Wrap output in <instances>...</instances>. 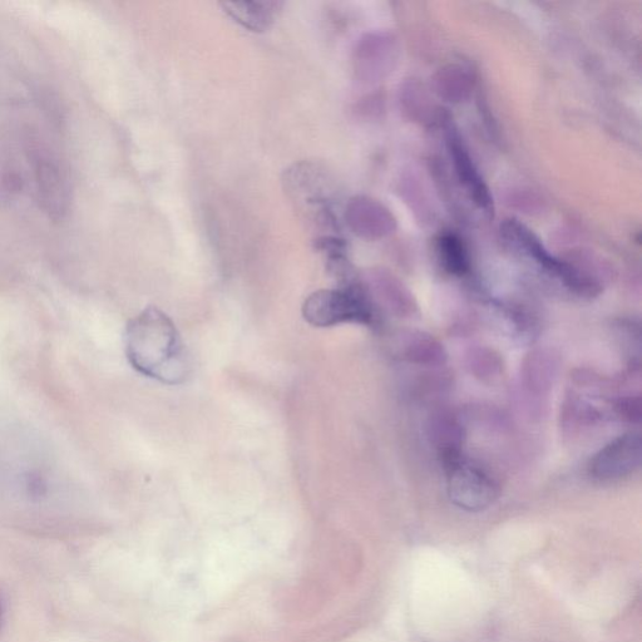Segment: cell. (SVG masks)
<instances>
[{"label":"cell","mask_w":642,"mask_h":642,"mask_svg":"<svg viewBox=\"0 0 642 642\" xmlns=\"http://www.w3.org/2000/svg\"><path fill=\"white\" fill-rule=\"evenodd\" d=\"M128 362L145 377L179 384L189 373L184 343L174 321L157 308H147L128 323Z\"/></svg>","instance_id":"obj_1"},{"label":"cell","mask_w":642,"mask_h":642,"mask_svg":"<svg viewBox=\"0 0 642 642\" xmlns=\"http://www.w3.org/2000/svg\"><path fill=\"white\" fill-rule=\"evenodd\" d=\"M303 315L309 324L318 328L344 323L370 325L374 321V310L367 293L352 281L338 289L315 291L305 300Z\"/></svg>","instance_id":"obj_2"},{"label":"cell","mask_w":642,"mask_h":642,"mask_svg":"<svg viewBox=\"0 0 642 642\" xmlns=\"http://www.w3.org/2000/svg\"><path fill=\"white\" fill-rule=\"evenodd\" d=\"M443 464L448 496L454 505L467 512H481L496 502L498 486L485 469L467 461L462 454L443 459Z\"/></svg>","instance_id":"obj_3"},{"label":"cell","mask_w":642,"mask_h":642,"mask_svg":"<svg viewBox=\"0 0 642 642\" xmlns=\"http://www.w3.org/2000/svg\"><path fill=\"white\" fill-rule=\"evenodd\" d=\"M503 236L512 245L535 260L541 268L560 279L567 288L584 296H594L600 293V285L594 279L581 273L574 265L565 263L548 253L541 240L521 222L508 220L502 227Z\"/></svg>","instance_id":"obj_4"},{"label":"cell","mask_w":642,"mask_h":642,"mask_svg":"<svg viewBox=\"0 0 642 642\" xmlns=\"http://www.w3.org/2000/svg\"><path fill=\"white\" fill-rule=\"evenodd\" d=\"M641 458L640 434L626 433L595 454L590 463V473L599 481H616L634 473L640 467Z\"/></svg>","instance_id":"obj_5"},{"label":"cell","mask_w":642,"mask_h":642,"mask_svg":"<svg viewBox=\"0 0 642 642\" xmlns=\"http://www.w3.org/2000/svg\"><path fill=\"white\" fill-rule=\"evenodd\" d=\"M285 189L295 201H304L323 211L329 210L332 180L320 166L303 162L286 171Z\"/></svg>","instance_id":"obj_6"},{"label":"cell","mask_w":642,"mask_h":642,"mask_svg":"<svg viewBox=\"0 0 642 642\" xmlns=\"http://www.w3.org/2000/svg\"><path fill=\"white\" fill-rule=\"evenodd\" d=\"M447 143L459 181L466 187L469 196L479 209L487 214H493V200L490 190L479 175L461 138L456 132L449 130Z\"/></svg>","instance_id":"obj_7"},{"label":"cell","mask_w":642,"mask_h":642,"mask_svg":"<svg viewBox=\"0 0 642 642\" xmlns=\"http://www.w3.org/2000/svg\"><path fill=\"white\" fill-rule=\"evenodd\" d=\"M226 14L253 32H264L273 24L283 4L279 2L222 3Z\"/></svg>","instance_id":"obj_8"},{"label":"cell","mask_w":642,"mask_h":642,"mask_svg":"<svg viewBox=\"0 0 642 642\" xmlns=\"http://www.w3.org/2000/svg\"><path fill=\"white\" fill-rule=\"evenodd\" d=\"M429 437L441 453L442 459L459 456L466 439V432L456 419L449 413H438L429 422Z\"/></svg>","instance_id":"obj_9"},{"label":"cell","mask_w":642,"mask_h":642,"mask_svg":"<svg viewBox=\"0 0 642 642\" xmlns=\"http://www.w3.org/2000/svg\"><path fill=\"white\" fill-rule=\"evenodd\" d=\"M350 229L363 237H375L384 231V211L375 202L363 197L353 199L345 214Z\"/></svg>","instance_id":"obj_10"},{"label":"cell","mask_w":642,"mask_h":642,"mask_svg":"<svg viewBox=\"0 0 642 642\" xmlns=\"http://www.w3.org/2000/svg\"><path fill=\"white\" fill-rule=\"evenodd\" d=\"M557 364L555 357L546 352H535L523 365V384L531 393L543 394L551 388Z\"/></svg>","instance_id":"obj_11"},{"label":"cell","mask_w":642,"mask_h":642,"mask_svg":"<svg viewBox=\"0 0 642 642\" xmlns=\"http://www.w3.org/2000/svg\"><path fill=\"white\" fill-rule=\"evenodd\" d=\"M404 354L409 362L426 367H441L447 362V353L443 345L431 335L424 333L409 335Z\"/></svg>","instance_id":"obj_12"},{"label":"cell","mask_w":642,"mask_h":642,"mask_svg":"<svg viewBox=\"0 0 642 642\" xmlns=\"http://www.w3.org/2000/svg\"><path fill=\"white\" fill-rule=\"evenodd\" d=\"M438 253L443 268L453 275L462 276L469 270L466 246L456 235L447 234L438 240Z\"/></svg>","instance_id":"obj_13"},{"label":"cell","mask_w":642,"mask_h":642,"mask_svg":"<svg viewBox=\"0 0 642 642\" xmlns=\"http://www.w3.org/2000/svg\"><path fill=\"white\" fill-rule=\"evenodd\" d=\"M469 359V368L478 378H495L501 372V360L490 350H473Z\"/></svg>","instance_id":"obj_14"},{"label":"cell","mask_w":642,"mask_h":642,"mask_svg":"<svg viewBox=\"0 0 642 642\" xmlns=\"http://www.w3.org/2000/svg\"><path fill=\"white\" fill-rule=\"evenodd\" d=\"M616 412L622 419L631 423L640 422L641 400L640 397L621 398L616 403Z\"/></svg>","instance_id":"obj_15"},{"label":"cell","mask_w":642,"mask_h":642,"mask_svg":"<svg viewBox=\"0 0 642 642\" xmlns=\"http://www.w3.org/2000/svg\"><path fill=\"white\" fill-rule=\"evenodd\" d=\"M0 615H2V606H0Z\"/></svg>","instance_id":"obj_16"}]
</instances>
